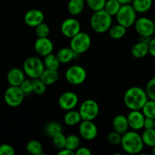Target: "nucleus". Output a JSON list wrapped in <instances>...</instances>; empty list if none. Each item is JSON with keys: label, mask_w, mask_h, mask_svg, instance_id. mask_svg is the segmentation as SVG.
<instances>
[{"label": "nucleus", "mask_w": 155, "mask_h": 155, "mask_svg": "<svg viewBox=\"0 0 155 155\" xmlns=\"http://www.w3.org/2000/svg\"><path fill=\"white\" fill-rule=\"evenodd\" d=\"M148 100L145 89L139 86H133L127 89L124 95V102L130 110H141Z\"/></svg>", "instance_id": "f257e3e1"}, {"label": "nucleus", "mask_w": 155, "mask_h": 155, "mask_svg": "<svg viewBox=\"0 0 155 155\" xmlns=\"http://www.w3.org/2000/svg\"><path fill=\"white\" fill-rule=\"evenodd\" d=\"M58 154V155H74L75 154V151H72V150L68 149V148H62V149L59 150Z\"/></svg>", "instance_id": "c03bdc74"}, {"label": "nucleus", "mask_w": 155, "mask_h": 155, "mask_svg": "<svg viewBox=\"0 0 155 155\" xmlns=\"http://www.w3.org/2000/svg\"><path fill=\"white\" fill-rule=\"evenodd\" d=\"M24 22L30 27H36L45 19L44 14L39 9H30L24 15Z\"/></svg>", "instance_id": "dca6fc26"}, {"label": "nucleus", "mask_w": 155, "mask_h": 155, "mask_svg": "<svg viewBox=\"0 0 155 155\" xmlns=\"http://www.w3.org/2000/svg\"><path fill=\"white\" fill-rule=\"evenodd\" d=\"M122 5L117 1V0H106L105 5H104V10L107 12L108 15L113 17L117 14L118 11Z\"/></svg>", "instance_id": "c756f323"}, {"label": "nucleus", "mask_w": 155, "mask_h": 155, "mask_svg": "<svg viewBox=\"0 0 155 155\" xmlns=\"http://www.w3.org/2000/svg\"><path fill=\"white\" fill-rule=\"evenodd\" d=\"M33 92L38 95H42L46 91V85L39 78L33 79Z\"/></svg>", "instance_id": "473e14b6"}, {"label": "nucleus", "mask_w": 155, "mask_h": 155, "mask_svg": "<svg viewBox=\"0 0 155 155\" xmlns=\"http://www.w3.org/2000/svg\"><path fill=\"white\" fill-rule=\"evenodd\" d=\"M152 39V37L151 36H139V42H144V43H146L148 44L150 42V41H151V39Z\"/></svg>", "instance_id": "a18cd8bd"}, {"label": "nucleus", "mask_w": 155, "mask_h": 155, "mask_svg": "<svg viewBox=\"0 0 155 155\" xmlns=\"http://www.w3.org/2000/svg\"><path fill=\"white\" fill-rule=\"evenodd\" d=\"M81 31V25L78 20L74 18L65 19L61 24V32L67 38H72Z\"/></svg>", "instance_id": "f8f14e48"}, {"label": "nucleus", "mask_w": 155, "mask_h": 155, "mask_svg": "<svg viewBox=\"0 0 155 155\" xmlns=\"http://www.w3.org/2000/svg\"><path fill=\"white\" fill-rule=\"evenodd\" d=\"M122 135L116 131L110 132L107 136V141L112 145H119L121 142Z\"/></svg>", "instance_id": "58836bf2"}, {"label": "nucleus", "mask_w": 155, "mask_h": 155, "mask_svg": "<svg viewBox=\"0 0 155 155\" xmlns=\"http://www.w3.org/2000/svg\"><path fill=\"white\" fill-rule=\"evenodd\" d=\"M79 98L77 94L71 91H68L60 95L58 98V105L62 110H74L78 104Z\"/></svg>", "instance_id": "ddd939ff"}, {"label": "nucleus", "mask_w": 155, "mask_h": 155, "mask_svg": "<svg viewBox=\"0 0 155 155\" xmlns=\"http://www.w3.org/2000/svg\"><path fill=\"white\" fill-rule=\"evenodd\" d=\"M109 36L113 39H122L127 33V28L117 24L112 25L108 30Z\"/></svg>", "instance_id": "a878e982"}, {"label": "nucleus", "mask_w": 155, "mask_h": 155, "mask_svg": "<svg viewBox=\"0 0 155 155\" xmlns=\"http://www.w3.org/2000/svg\"><path fill=\"white\" fill-rule=\"evenodd\" d=\"M24 97L25 95L20 86H10L6 89L4 94L5 102L12 107H16L21 105L23 103Z\"/></svg>", "instance_id": "1a4fd4ad"}, {"label": "nucleus", "mask_w": 155, "mask_h": 155, "mask_svg": "<svg viewBox=\"0 0 155 155\" xmlns=\"http://www.w3.org/2000/svg\"><path fill=\"white\" fill-rule=\"evenodd\" d=\"M41 80L46 86H51L54 84L59 79V74L58 71L45 69L39 77Z\"/></svg>", "instance_id": "4be33fe9"}, {"label": "nucleus", "mask_w": 155, "mask_h": 155, "mask_svg": "<svg viewBox=\"0 0 155 155\" xmlns=\"http://www.w3.org/2000/svg\"><path fill=\"white\" fill-rule=\"evenodd\" d=\"M148 50H149V54L155 58V37L152 38L148 43Z\"/></svg>", "instance_id": "37998d69"}, {"label": "nucleus", "mask_w": 155, "mask_h": 155, "mask_svg": "<svg viewBox=\"0 0 155 155\" xmlns=\"http://www.w3.org/2000/svg\"><path fill=\"white\" fill-rule=\"evenodd\" d=\"M80 145V138L77 135L71 134L66 136V145L65 148L75 151Z\"/></svg>", "instance_id": "2f4dec72"}, {"label": "nucleus", "mask_w": 155, "mask_h": 155, "mask_svg": "<svg viewBox=\"0 0 155 155\" xmlns=\"http://www.w3.org/2000/svg\"><path fill=\"white\" fill-rule=\"evenodd\" d=\"M112 17L104 9L94 12L90 19V25L92 30L98 33H104L108 31L112 26Z\"/></svg>", "instance_id": "7ed1b4c3"}, {"label": "nucleus", "mask_w": 155, "mask_h": 155, "mask_svg": "<svg viewBox=\"0 0 155 155\" xmlns=\"http://www.w3.org/2000/svg\"><path fill=\"white\" fill-rule=\"evenodd\" d=\"M20 88L24 92V95L27 96L33 93V83H32V80H24L23 83L20 85Z\"/></svg>", "instance_id": "4c0bfd02"}, {"label": "nucleus", "mask_w": 155, "mask_h": 155, "mask_svg": "<svg viewBox=\"0 0 155 155\" xmlns=\"http://www.w3.org/2000/svg\"><path fill=\"white\" fill-rule=\"evenodd\" d=\"M121 5H124V4H130V3L132 2L133 0H117Z\"/></svg>", "instance_id": "49530a36"}, {"label": "nucleus", "mask_w": 155, "mask_h": 155, "mask_svg": "<svg viewBox=\"0 0 155 155\" xmlns=\"http://www.w3.org/2000/svg\"><path fill=\"white\" fill-rule=\"evenodd\" d=\"M145 117L152 118L155 120V101L148 99L141 109Z\"/></svg>", "instance_id": "7c9ffc66"}, {"label": "nucleus", "mask_w": 155, "mask_h": 155, "mask_svg": "<svg viewBox=\"0 0 155 155\" xmlns=\"http://www.w3.org/2000/svg\"><path fill=\"white\" fill-rule=\"evenodd\" d=\"M35 32L37 37H48L50 33L49 26L44 22L41 23L35 27Z\"/></svg>", "instance_id": "f704fd0d"}, {"label": "nucleus", "mask_w": 155, "mask_h": 155, "mask_svg": "<svg viewBox=\"0 0 155 155\" xmlns=\"http://www.w3.org/2000/svg\"><path fill=\"white\" fill-rule=\"evenodd\" d=\"M79 113L82 120H94L99 114V105L93 99H86L79 107Z\"/></svg>", "instance_id": "6e6552de"}, {"label": "nucleus", "mask_w": 155, "mask_h": 155, "mask_svg": "<svg viewBox=\"0 0 155 155\" xmlns=\"http://www.w3.org/2000/svg\"><path fill=\"white\" fill-rule=\"evenodd\" d=\"M78 130L80 136L86 141L94 140L98 136V128L93 120H82Z\"/></svg>", "instance_id": "9b49d317"}, {"label": "nucleus", "mask_w": 155, "mask_h": 155, "mask_svg": "<svg viewBox=\"0 0 155 155\" xmlns=\"http://www.w3.org/2000/svg\"><path fill=\"white\" fill-rule=\"evenodd\" d=\"M63 128L61 124L56 121H51L48 122L45 127V133L49 137L52 138L56 134L61 133Z\"/></svg>", "instance_id": "cd10ccee"}, {"label": "nucleus", "mask_w": 155, "mask_h": 155, "mask_svg": "<svg viewBox=\"0 0 155 155\" xmlns=\"http://www.w3.org/2000/svg\"><path fill=\"white\" fill-rule=\"evenodd\" d=\"M85 5V0H69L68 3V12L73 16H77L83 12Z\"/></svg>", "instance_id": "412c9836"}, {"label": "nucleus", "mask_w": 155, "mask_h": 155, "mask_svg": "<svg viewBox=\"0 0 155 155\" xmlns=\"http://www.w3.org/2000/svg\"><path fill=\"white\" fill-rule=\"evenodd\" d=\"M26 150L27 152L33 155L43 154V148L42 144L37 140L29 141L26 145Z\"/></svg>", "instance_id": "bb28decb"}, {"label": "nucleus", "mask_w": 155, "mask_h": 155, "mask_svg": "<svg viewBox=\"0 0 155 155\" xmlns=\"http://www.w3.org/2000/svg\"><path fill=\"white\" fill-rule=\"evenodd\" d=\"M153 129H154L155 130V120H154V127H153Z\"/></svg>", "instance_id": "09e8293b"}, {"label": "nucleus", "mask_w": 155, "mask_h": 155, "mask_svg": "<svg viewBox=\"0 0 155 155\" xmlns=\"http://www.w3.org/2000/svg\"><path fill=\"white\" fill-rule=\"evenodd\" d=\"M87 73L86 69L80 65H72L67 69L65 78L68 83L73 86L83 84L86 80Z\"/></svg>", "instance_id": "0eeeda50"}, {"label": "nucleus", "mask_w": 155, "mask_h": 155, "mask_svg": "<svg viewBox=\"0 0 155 155\" xmlns=\"http://www.w3.org/2000/svg\"><path fill=\"white\" fill-rule=\"evenodd\" d=\"M128 120L129 127L133 130L138 131L143 129L145 117L141 110H130L127 116Z\"/></svg>", "instance_id": "2eb2a0df"}, {"label": "nucleus", "mask_w": 155, "mask_h": 155, "mask_svg": "<svg viewBox=\"0 0 155 155\" xmlns=\"http://www.w3.org/2000/svg\"><path fill=\"white\" fill-rule=\"evenodd\" d=\"M90 36L87 33L81 32L71 38L70 48L77 54H81L89 50L91 46Z\"/></svg>", "instance_id": "423d86ee"}, {"label": "nucleus", "mask_w": 155, "mask_h": 155, "mask_svg": "<svg viewBox=\"0 0 155 155\" xmlns=\"http://www.w3.org/2000/svg\"><path fill=\"white\" fill-rule=\"evenodd\" d=\"M154 124V119L149 117H145V120H144V125L143 129L145 130H148V129H153Z\"/></svg>", "instance_id": "79ce46f5"}, {"label": "nucleus", "mask_w": 155, "mask_h": 155, "mask_svg": "<svg viewBox=\"0 0 155 155\" xmlns=\"http://www.w3.org/2000/svg\"><path fill=\"white\" fill-rule=\"evenodd\" d=\"M64 121L68 127H74L79 125V124L82 121V118L78 110H68L65 114L64 117Z\"/></svg>", "instance_id": "5701e85b"}, {"label": "nucleus", "mask_w": 155, "mask_h": 155, "mask_svg": "<svg viewBox=\"0 0 155 155\" xmlns=\"http://www.w3.org/2000/svg\"><path fill=\"white\" fill-rule=\"evenodd\" d=\"M112 126H113L114 130L120 134H124L126 132L128 131L129 130V124L127 120V117L123 114L117 115L113 120L112 122Z\"/></svg>", "instance_id": "a211bd4d"}, {"label": "nucleus", "mask_w": 155, "mask_h": 155, "mask_svg": "<svg viewBox=\"0 0 155 155\" xmlns=\"http://www.w3.org/2000/svg\"><path fill=\"white\" fill-rule=\"evenodd\" d=\"M149 54L148 45L142 42L134 44L131 48V54L135 58H143Z\"/></svg>", "instance_id": "aec40b11"}, {"label": "nucleus", "mask_w": 155, "mask_h": 155, "mask_svg": "<svg viewBox=\"0 0 155 155\" xmlns=\"http://www.w3.org/2000/svg\"><path fill=\"white\" fill-rule=\"evenodd\" d=\"M120 145L126 153L130 154H139L145 146L141 135L135 130H128L122 134Z\"/></svg>", "instance_id": "f03ea898"}, {"label": "nucleus", "mask_w": 155, "mask_h": 155, "mask_svg": "<svg viewBox=\"0 0 155 155\" xmlns=\"http://www.w3.org/2000/svg\"><path fill=\"white\" fill-rule=\"evenodd\" d=\"M45 70L43 61L39 58L31 56L25 59L23 64V71L30 79L39 78Z\"/></svg>", "instance_id": "20e7f679"}, {"label": "nucleus", "mask_w": 155, "mask_h": 155, "mask_svg": "<svg viewBox=\"0 0 155 155\" xmlns=\"http://www.w3.org/2000/svg\"><path fill=\"white\" fill-rule=\"evenodd\" d=\"M145 91H146L148 99L153 100V101H155V77L151 78L148 82Z\"/></svg>", "instance_id": "e433bc0d"}, {"label": "nucleus", "mask_w": 155, "mask_h": 155, "mask_svg": "<svg viewBox=\"0 0 155 155\" xmlns=\"http://www.w3.org/2000/svg\"><path fill=\"white\" fill-rule=\"evenodd\" d=\"M52 142L54 146L57 149L61 150L65 148L66 145V136L63 134V133H59L52 137Z\"/></svg>", "instance_id": "72a5a7b5"}, {"label": "nucleus", "mask_w": 155, "mask_h": 155, "mask_svg": "<svg viewBox=\"0 0 155 155\" xmlns=\"http://www.w3.org/2000/svg\"><path fill=\"white\" fill-rule=\"evenodd\" d=\"M154 35H155V27H154Z\"/></svg>", "instance_id": "8fccbe9b"}, {"label": "nucleus", "mask_w": 155, "mask_h": 155, "mask_svg": "<svg viewBox=\"0 0 155 155\" xmlns=\"http://www.w3.org/2000/svg\"><path fill=\"white\" fill-rule=\"evenodd\" d=\"M15 148L8 144H2L0 145V155H14Z\"/></svg>", "instance_id": "ea45409f"}, {"label": "nucleus", "mask_w": 155, "mask_h": 155, "mask_svg": "<svg viewBox=\"0 0 155 155\" xmlns=\"http://www.w3.org/2000/svg\"><path fill=\"white\" fill-rule=\"evenodd\" d=\"M34 48L38 54L45 57L47 54L52 53L54 45L52 41L48 37H38V39L35 41Z\"/></svg>", "instance_id": "4468645a"}, {"label": "nucleus", "mask_w": 155, "mask_h": 155, "mask_svg": "<svg viewBox=\"0 0 155 155\" xmlns=\"http://www.w3.org/2000/svg\"><path fill=\"white\" fill-rule=\"evenodd\" d=\"M115 17L117 24L127 29L134 25L135 21L137 19V12L135 11L132 5L124 4L121 5Z\"/></svg>", "instance_id": "39448f33"}, {"label": "nucleus", "mask_w": 155, "mask_h": 155, "mask_svg": "<svg viewBox=\"0 0 155 155\" xmlns=\"http://www.w3.org/2000/svg\"><path fill=\"white\" fill-rule=\"evenodd\" d=\"M151 152H152L153 154L155 155V145L152 147V151H151Z\"/></svg>", "instance_id": "de8ad7c7"}, {"label": "nucleus", "mask_w": 155, "mask_h": 155, "mask_svg": "<svg viewBox=\"0 0 155 155\" xmlns=\"http://www.w3.org/2000/svg\"><path fill=\"white\" fill-rule=\"evenodd\" d=\"M75 154L77 155H91L92 151H90L89 148L87 147H79L75 151Z\"/></svg>", "instance_id": "a19ab883"}, {"label": "nucleus", "mask_w": 155, "mask_h": 155, "mask_svg": "<svg viewBox=\"0 0 155 155\" xmlns=\"http://www.w3.org/2000/svg\"><path fill=\"white\" fill-rule=\"evenodd\" d=\"M24 80H25V74L24 71L20 68H12L8 72L7 80L10 86H19Z\"/></svg>", "instance_id": "f3484780"}, {"label": "nucleus", "mask_w": 155, "mask_h": 155, "mask_svg": "<svg viewBox=\"0 0 155 155\" xmlns=\"http://www.w3.org/2000/svg\"><path fill=\"white\" fill-rule=\"evenodd\" d=\"M86 4L93 12L104 9L106 0H86Z\"/></svg>", "instance_id": "c9c22d12"}, {"label": "nucleus", "mask_w": 155, "mask_h": 155, "mask_svg": "<svg viewBox=\"0 0 155 155\" xmlns=\"http://www.w3.org/2000/svg\"><path fill=\"white\" fill-rule=\"evenodd\" d=\"M80 54H77L71 49L70 47H65L62 48L58 51L57 56L58 59L60 61L61 64H68L72 61L74 59L77 58V57Z\"/></svg>", "instance_id": "6ab92c4d"}, {"label": "nucleus", "mask_w": 155, "mask_h": 155, "mask_svg": "<svg viewBox=\"0 0 155 155\" xmlns=\"http://www.w3.org/2000/svg\"><path fill=\"white\" fill-rule=\"evenodd\" d=\"M42 61L45 66V69L58 71L60 68V61L58 59L56 54H52V53L45 56Z\"/></svg>", "instance_id": "393cba45"}, {"label": "nucleus", "mask_w": 155, "mask_h": 155, "mask_svg": "<svg viewBox=\"0 0 155 155\" xmlns=\"http://www.w3.org/2000/svg\"><path fill=\"white\" fill-rule=\"evenodd\" d=\"M135 30L139 36H152L154 35L155 24L154 21L146 17L137 18L134 23Z\"/></svg>", "instance_id": "9d476101"}, {"label": "nucleus", "mask_w": 155, "mask_h": 155, "mask_svg": "<svg viewBox=\"0 0 155 155\" xmlns=\"http://www.w3.org/2000/svg\"><path fill=\"white\" fill-rule=\"evenodd\" d=\"M144 145L146 146L152 148L155 145V130L154 129H148L145 130L141 135Z\"/></svg>", "instance_id": "c85d7f7f"}, {"label": "nucleus", "mask_w": 155, "mask_h": 155, "mask_svg": "<svg viewBox=\"0 0 155 155\" xmlns=\"http://www.w3.org/2000/svg\"><path fill=\"white\" fill-rule=\"evenodd\" d=\"M153 0H133L132 6L137 13L144 14L151 8Z\"/></svg>", "instance_id": "b1692460"}]
</instances>
